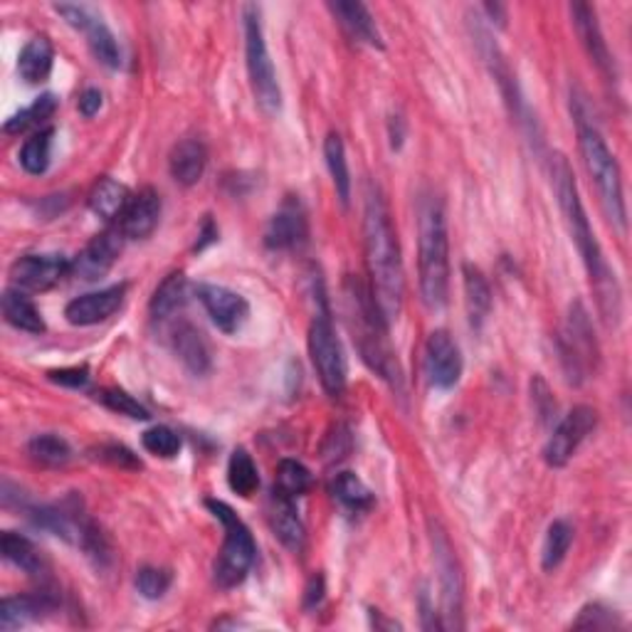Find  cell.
Returning a JSON list of instances; mask_svg holds the SVG:
<instances>
[{"label": "cell", "instance_id": "obj_42", "mask_svg": "<svg viewBox=\"0 0 632 632\" xmlns=\"http://www.w3.org/2000/svg\"><path fill=\"white\" fill-rule=\"evenodd\" d=\"M97 400L102 402L104 408L112 410V413L134 418V420H149V410H146L134 396H129V393H124V391H119V388L99 391Z\"/></svg>", "mask_w": 632, "mask_h": 632}, {"label": "cell", "instance_id": "obj_14", "mask_svg": "<svg viewBox=\"0 0 632 632\" xmlns=\"http://www.w3.org/2000/svg\"><path fill=\"white\" fill-rule=\"evenodd\" d=\"M126 237L122 235L119 227H107L104 233H99L97 237L85 245L75 260H72V274L82 282H97L102 280L109 270L114 268L119 255H122Z\"/></svg>", "mask_w": 632, "mask_h": 632}, {"label": "cell", "instance_id": "obj_6", "mask_svg": "<svg viewBox=\"0 0 632 632\" xmlns=\"http://www.w3.org/2000/svg\"><path fill=\"white\" fill-rule=\"evenodd\" d=\"M206 507L213 511V517L225 529V542L213 566L215 585L223 591L237 588V585L245 583L247 573L252 571L255 556H258V546H255V538L250 534V529L245 526V521L237 517L225 501L208 499Z\"/></svg>", "mask_w": 632, "mask_h": 632}, {"label": "cell", "instance_id": "obj_2", "mask_svg": "<svg viewBox=\"0 0 632 632\" xmlns=\"http://www.w3.org/2000/svg\"><path fill=\"white\" fill-rule=\"evenodd\" d=\"M363 247L365 268H369L371 292L379 309L391 324L400 317L406 297V270H402L398 233L393 227L391 210L379 186L365 188L363 206Z\"/></svg>", "mask_w": 632, "mask_h": 632}, {"label": "cell", "instance_id": "obj_24", "mask_svg": "<svg viewBox=\"0 0 632 632\" xmlns=\"http://www.w3.org/2000/svg\"><path fill=\"white\" fill-rule=\"evenodd\" d=\"M173 351L181 359V363L194 375H206L213 365V359H210V346L206 342V336L200 334V329L194 324L183 322L176 329H173Z\"/></svg>", "mask_w": 632, "mask_h": 632}, {"label": "cell", "instance_id": "obj_19", "mask_svg": "<svg viewBox=\"0 0 632 632\" xmlns=\"http://www.w3.org/2000/svg\"><path fill=\"white\" fill-rule=\"evenodd\" d=\"M571 15H573L575 33H579V38L583 42L585 52H588L593 65L598 67L608 79H616V62H612V54L608 50L606 38H603L598 17H595L593 8L588 3H573Z\"/></svg>", "mask_w": 632, "mask_h": 632}, {"label": "cell", "instance_id": "obj_13", "mask_svg": "<svg viewBox=\"0 0 632 632\" xmlns=\"http://www.w3.org/2000/svg\"><path fill=\"white\" fill-rule=\"evenodd\" d=\"M72 274V260L60 252H42V255H23L21 260L13 262L11 282L15 289L23 292H48L54 284Z\"/></svg>", "mask_w": 632, "mask_h": 632}, {"label": "cell", "instance_id": "obj_1", "mask_svg": "<svg viewBox=\"0 0 632 632\" xmlns=\"http://www.w3.org/2000/svg\"><path fill=\"white\" fill-rule=\"evenodd\" d=\"M552 173H554V188L558 196V206H561L568 233H571V240L575 243V247H579L585 272H588V277H591V287L595 292V301H598L600 314L608 324L616 326L622 314L620 284L616 280V272L610 270L606 255H603L600 250V243L593 233L588 215H585V208L581 203V194H579V183H575L573 169H571V163L566 161V156L561 153L556 156L552 163Z\"/></svg>", "mask_w": 632, "mask_h": 632}, {"label": "cell", "instance_id": "obj_11", "mask_svg": "<svg viewBox=\"0 0 632 632\" xmlns=\"http://www.w3.org/2000/svg\"><path fill=\"white\" fill-rule=\"evenodd\" d=\"M54 13L62 15V21H65L70 27H75V30L87 35V45L91 54H95L104 67L109 70L122 67V48H119L114 33L109 30L102 17L91 13L87 5H77V3H58L54 5Z\"/></svg>", "mask_w": 632, "mask_h": 632}, {"label": "cell", "instance_id": "obj_9", "mask_svg": "<svg viewBox=\"0 0 632 632\" xmlns=\"http://www.w3.org/2000/svg\"><path fill=\"white\" fill-rule=\"evenodd\" d=\"M558 349H561L566 379L573 386H581L598 369V342H595L588 311L581 301H573L571 311H568L563 334L558 338Z\"/></svg>", "mask_w": 632, "mask_h": 632}, {"label": "cell", "instance_id": "obj_29", "mask_svg": "<svg viewBox=\"0 0 632 632\" xmlns=\"http://www.w3.org/2000/svg\"><path fill=\"white\" fill-rule=\"evenodd\" d=\"M54 48L48 38H33L17 54V72L27 85H40L50 77Z\"/></svg>", "mask_w": 632, "mask_h": 632}, {"label": "cell", "instance_id": "obj_38", "mask_svg": "<svg viewBox=\"0 0 632 632\" xmlns=\"http://www.w3.org/2000/svg\"><path fill=\"white\" fill-rule=\"evenodd\" d=\"M571 544H573V526L563 519H556L554 524L548 526L546 538H544V552H542L544 571H554V568L561 566Z\"/></svg>", "mask_w": 632, "mask_h": 632}, {"label": "cell", "instance_id": "obj_45", "mask_svg": "<svg viewBox=\"0 0 632 632\" xmlns=\"http://www.w3.org/2000/svg\"><path fill=\"white\" fill-rule=\"evenodd\" d=\"M99 460H104L109 464H114V467H132V470H136V467H141V462L136 460V457L126 450V447L122 445H104V447H99Z\"/></svg>", "mask_w": 632, "mask_h": 632}, {"label": "cell", "instance_id": "obj_20", "mask_svg": "<svg viewBox=\"0 0 632 632\" xmlns=\"http://www.w3.org/2000/svg\"><path fill=\"white\" fill-rule=\"evenodd\" d=\"M161 220V196L151 186L141 188L139 194L132 196L129 208L119 218L116 227L122 231L126 240H144L149 237Z\"/></svg>", "mask_w": 632, "mask_h": 632}, {"label": "cell", "instance_id": "obj_16", "mask_svg": "<svg viewBox=\"0 0 632 632\" xmlns=\"http://www.w3.org/2000/svg\"><path fill=\"white\" fill-rule=\"evenodd\" d=\"M425 371L427 379L435 388H453L462 379V354L460 346L455 344V338L445 332V329H437L427 336L425 344Z\"/></svg>", "mask_w": 632, "mask_h": 632}, {"label": "cell", "instance_id": "obj_47", "mask_svg": "<svg viewBox=\"0 0 632 632\" xmlns=\"http://www.w3.org/2000/svg\"><path fill=\"white\" fill-rule=\"evenodd\" d=\"M324 593H326L324 575H311L309 585H307V593H305V606H307V610H314V608L322 606Z\"/></svg>", "mask_w": 632, "mask_h": 632}, {"label": "cell", "instance_id": "obj_33", "mask_svg": "<svg viewBox=\"0 0 632 632\" xmlns=\"http://www.w3.org/2000/svg\"><path fill=\"white\" fill-rule=\"evenodd\" d=\"M324 159H326L329 173H332V181H334L338 200H342L344 206H349V198H351L349 161H346V149H344L342 136L334 134V132L329 134L326 141H324Z\"/></svg>", "mask_w": 632, "mask_h": 632}, {"label": "cell", "instance_id": "obj_40", "mask_svg": "<svg viewBox=\"0 0 632 632\" xmlns=\"http://www.w3.org/2000/svg\"><path fill=\"white\" fill-rule=\"evenodd\" d=\"M141 445L146 453L153 457H161V460H173V457L181 453L178 433L166 425H153L146 430L141 437Z\"/></svg>", "mask_w": 632, "mask_h": 632}, {"label": "cell", "instance_id": "obj_3", "mask_svg": "<svg viewBox=\"0 0 632 632\" xmlns=\"http://www.w3.org/2000/svg\"><path fill=\"white\" fill-rule=\"evenodd\" d=\"M344 297H346V319H349V329L354 332V342L359 346L361 359L369 363V369L379 373L383 381L400 391L402 373L388 342V322L379 305H375L371 287H365L359 280H349L346 282Z\"/></svg>", "mask_w": 632, "mask_h": 632}, {"label": "cell", "instance_id": "obj_10", "mask_svg": "<svg viewBox=\"0 0 632 632\" xmlns=\"http://www.w3.org/2000/svg\"><path fill=\"white\" fill-rule=\"evenodd\" d=\"M430 542H433L435 571L439 579V591H443V628L460 630L464 606V579L460 561L455 556L453 542L447 538L445 529L437 521H430Z\"/></svg>", "mask_w": 632, "mask_h": 632}, {"label": "cell", "instance_id": "obj_18", "mask_svg": "<svg viewBox=\"0 0 632 632\" xmlns=\"http://www.w3.org/2000/svg\"><path fill=\"white\" fill-rule=\"evenodd\" d=\"M126 284H114V287L89 292L72 299L65 307V319L72 326H97L112 319L124 305Z\"/></svg>", "mask_w": 632, "mask_h": 632}, {"label": "cell", "instance_id": "obj_30", "mask_svg": "<svg viewBox=\"0 0 632 632\" xmlns=\"http://www.w3.org/2000/svg\"><path fill=\"white\" fill-rule=\"evenodd\" d=\"M188 295H190V289H188L186 274L171 272L169 277L163 280L153 292L151 305H149L151 317L159 319V322H163V319H171L173 314H176V311L186 307Z\"/></svg>", "mask_w": 632, "mask_h": 632}, {"label": "cell", "instance_id": "obj_23", "mask_svg": "<svg viewBox=\"0 0 632 632\" xmlns=\"http://www.w3.org/2000/svg\"><path fill=\"white\" fill-rule=\"evenodd\" d=\"M208 166V151H206V144L198 141V139H183L176 146H173V151L169 156V171L171 176L181 186H196V183L203 178Z\"/></svg>", "mask_w": 632, "mask_h": 632}, {"label": "cell", "instance_id": "obj_5", "mask_svg": "<svg viewBox=\"0 0 632 632\" xmlns=\"http://www.w3.org/2000/svg\"><path fill=\"white\" fill-rule=\"evenodd\" d=\"M418 272L420 295L427 309H443L450 295V237L447 218L437 198H425L418 223Z\"/></svg>", "mask_w": 632, "mask_h": 632}, {"label": "cell", "instance_id": "obj_37", "mask_svg": "<svg viewBox=\"0 0 632 632\" xmlns=\"http://www.w3.org/2000/svg\"><path fill=\"white\" fill-rule=\"evenodd\" d=\"M52 129L35 132L30 139H25L21 149V166L30 176H42L50 169V156H52Z\"/></svg>", "mask_w": 632, "mask_h": 632}, {"label": "cell", "instance_id": "obj_7", "mask_svg": "<svg viewBox=\"0 0 632 632\" xmlns=\"http://www.w3.org/2000/svg\"><path fill=\"white\" fill-rule=\"evenodd\" d=\"M245 58L255 102L262 107V112L277 114L282 109V89L277 70H274V62L268 52V42H264L258 5H245Z\"/></svg>", "mask_w": 632, "mask_h": 632}, {"label": "cell", "instance_id": "obj_27", "mask_svg": "<svg viewBox=\"0 0 632 632\" xmlns=\"http://www.w3.org/2000/svg\"><path fill=\"white\" fill-rule=\"evenodd\" d=\"M462 277H464V305H467V317H470V326L482 329L492 311L490 282L478 268H472V264H464Z\"/></svg>", "mask_w": 632, "mask_h": 632}, {"label": "cell", "instance_id": "obj_12", "mask_svg": "<svg viewBox=\"0 0 632 632\" xmlns=\"http://www.w3.org/2000/svg\"><path fill=\"white\" fill-rule=\"evenodd\" d=\"M598 425V413L591 406H575L561 423L556 425L554 435L544 447V460L548 467H563L579 450L581 443Z\"/></svg>", "mask_w": 632, "mask_h": 632}, {"label": "cell", "instance_id": "obj_44", "mask_svg": "<svg viewBox=\"0 0 632 632\" xmlns=\"http://www.w3.org/2000/svg\"><path fill=\"white\" fill-rule=\"evenodd\" d=\"M50 381L60 383V386H65V388H82V386H87L89 371H87V365H72V369L50 371Z\"/></svg>", "mask_w": 632, "mask_h": 632}, {"label": "cell", "instance_id": "obj_35", "mask_svg": "<svg viewBox=\"0 0 632 632\" xmlns=\"http://www.w3.org/2000/svg\"><path fill=\"white\" fill-rule=\"evenodd\" d=\"M58 112V97L54 95H40L30 107L21 109V112L8 119L3 132L5 134H25V132H40V126L52 119Z\"/></svg>", "mask_w": 632, "mask_h": 632}, {"label": "cell", "instance_id": "obj_31", "mask_svg": "<svg viewBox=\"0 0 632 632\" xmlns=\"http://www.w3.org/2000/svg\"><path fill=\"white\" fill-rule=\"evenodd\" d=\"M52 608V600L48 595H15V598H3L0 606V628L15 630L27 622L38 620L42 612Z\"/></svg>", "mask_w": 632, "mask_h": 632}, {"label": "cell", "instance_id": "obj_8", "mask_svg": "<svg viewBox=\"0 0 632 632\" xmlns=\"http://www.w3.org/2000/svg\"><path fill=\"white\" fill-rule=\"evenodd\" d=\"M309 356L329 396L332 398L342 396L346 388L349 365H346V356L342 349V342H338L336 336L332 317H329L326 301H322V307L317 309V314L309 324Z\"/></svg>", "mask_w": 632, "mask_h": 632}, {"label": "cell", "instance_id": "obj_36", "mask_svg": "<svg viewBox=\"0 0 632 632\" xmlns=\"http://www.w3.org/2000/svg\"><path fill=\"white\" fill-rule=\"evenodd\" d=\"M27 455L45 467H65L72 460V447L65 437L54 433H42L35 435L30 443H27Z\"/></svg>", "mask_w": 632, "mask_h": 632}, {"label": "cell", "instance_id": "obj_41", "mask_svg": "<svg viewBox=\"0 0 632 632\" xmlns=\"http://www.w3.org/2000/svg\"><path fill=\"white\" fill-rule=\"evenodd\" d=\"M136 591H139L146 600H159L169 593L173 583V573L169 568L159 566H144L136 571Z\"/></svg>", "mask_w": 632, "mask_h": 632}, {"label": "cell", "instance_id": "obj_17", "mask_svg": "<svg viewBox=\"0 0 632 632\" xmlns=\"http://www.w3.org/2000/svg\"><path fill=\"white\" fill-rule=\"evenodd\" d=\"M309 237V220L307 210L301 206V200L289 196L280 206L277 213L272 215L268 231H264V243H268L270 250H299L301 245H307Z\"/></svg>", "mask_w": 632, "mask_h": 632}, {"label": "cell", "instance_id": "obj_28", "mask_svg": "<svg viewBox=\"0 0 632 632\" xmlns=\"http://www.w3.org/2000/svg\"><path fill=\"white\" fill-rule=\"evenodd\" d=\"M132 203V190L124 186V183H119L114 178H102L91 190L89 196V208L95 210V213L107 220V223H112L124 215V210L129 208Z\"/></svg>", "mask_w": 632, "mask_h": 632}, {"label": "cell", "instance_id": "obj_39", "mask_svg": "<svg viewBox=\"0 0 632 632\" xmlns=\"http://www.w3.org/2000/svg\"><path fill=\"white\" fill-rule=\"evenodd\" d=\"M311 490V472L297 460H282L277 464V482H274V492L284 494V497L297 499L301 494Z\"/></svg>", "mask_w": 632, "mask_h": 632}, {"label": "cell", "instance_id": "obj_15", "mask_svg": "<svg viewBox=\"0 0 632 632\" xmlns=\"http://www.w3.org/2000/svg\"><path fill=\"white\" fill-rule=\"evenodd\" d=\"M196 295L206 307L208 317L223 334H237L250 319V305L243 295L223 287V284H198Z\"/></svg>", "mask_w": 632, "mask_h": 632}, {"label": "cell", "instance_id": "obj_26", "mask_svg": "<svg viewBox=\"0 0 632 632\" xmlns=\"http://www.w3.org/2000/svg\"><path fill=\"white\" fill-rule=\"evenodd\" d=\"M3 317L5 322L11 324L17 332L25 334H45L48 332V324L40 314V309L35 307V301L25 295L23 289H5L3 295Z\"/></svg>", "mask_w": 632, "mask_h": 632}, {"label": "cell", "instance_id": "obj_21", "mask_svg": "<svg viewBox=\"0 0 632 632\" xmlns=\"http://www.w3.org/2000/svg\"><path fill=\"white\" fill-rule=\"evenodd\" d=\"M270 524H272L274 536H277L280 542L289 548V552H295V554L305 552L307 531H305V524H301V519H299L295 499L284 497V494H280V492H274L272 511H270Z\"/></svg>", "mask_w": 632, "mask_h": 632}, {"label": "cell", "instance_id": "obj_22", "mask_svg": "<svg viewBox=\"0 0 632 632\" xmlns=\"http://www.w3.org/2000/svg\"><path fill=\"white\" fill-rule=\"evenodd\" d=\"M329 8H332L338 23L344 25V30L349 33L356 42L371 45V48H383L379 25H375L369 8L359 3V0H336V3H329Z\"/></svg>", "mask_w": 632, "mask_h": 632}, {"label": "cell", "instance_id": "obj_25", "mask_svg": "<svg viewBox=\"0 0 632 632\" xmlns=\"http://www.w3.org/2000/svg\"><path fill=\"white\" fill-rule=\"evenodd\" d=\"M0 554H3L8 563L21 568L27 575L48 573V561H45L40 548L27 536L15 534V531H3V536H0Z\"/></svg>", "mask_w": 632, "mask_h": 632}, {"label": "cell", "instance_id": "obj_43", "mask_svg": "<svg viewBox=\"0 0 632 632\" xmlns=\"http://www.w3.org/2000/svg\"><path fill=\"white\" fill-rule=\"evenodd\" d=\"M616 625V616L612 610H606L603 606H588L581 610V618L573 622V628H612Z\"/></svg>", "mask_w": 632, "mask_h": 632}, {"label": "cell", "instance_id": "obj_4", "mask_svg": "<svg viewBox=\"0 0 632 632\" xmlns=\"http://www.w3.org/2000/svg\"><path fill=\"white\" fill-rule=\"evenodd\" d=\"M575 129H579V149L583 156V166L588 171L595 190H598L600 206L610 218V223L625 233L628 227V210H625V194H622V176L620 166L612 156L610 146L603 139L598 124L593 122L581 99H575Z\"/></svg>", "mask_w": 632, "mask_h": 632}, {"label": "cell", "instance_id": "obj_34", "mask_svg": "<svg viewBox=\"0 0 632 632\" xmlns=\"http://www.w3.org/2000/svg\"><path fill=\"white\" fill-rule=\"evenodd\" d=\"M227 484L243 499H250L260 490L258 464H255L250 453L243 450V447H237L231 455V462H227Z\"/></svg>", "mask_w": 632, "mask_h": 632}, {"label": "cell", "instance_id": "obj_32", "mask_svg": "<svg viewBox=\"0 0 632 632\" xmlns=\"http://www.w3.org/2000/svg\"><path fill=\"white\" fill-rule=\"evenodd\" d=\"M332 494L344 509L354 511V515L373 509V492L354 472H338L332 482Z\"/></svg>", "mask_w": 632, "mask_h": 632}, {"label": "cell", "instance_id": "obj_46", "mask_svg": "<svg viewBox=\"0 0 632 632\" xmlns=\"http://www.w3.org/2000/svg\"><path fill=\"white\" fill-rule=\"evenodd\" d=\"M102 104H104V97H102V91H99L97 87H87L79 95V102H77L79 114L87 116V119L99 114V109H102Z\"/></svg>", "mask_w": 632, "mask_h": 632}]
</instances>
